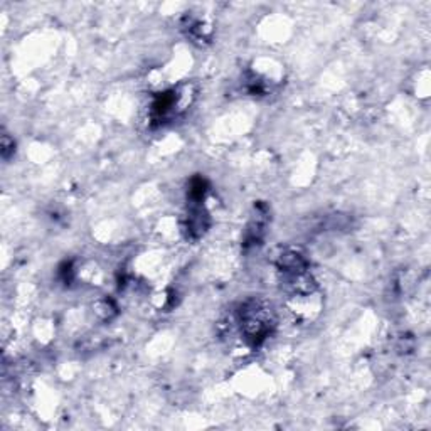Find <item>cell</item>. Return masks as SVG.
I'll list each match as a JSON object with an SVG mask.
<instances>
[{
    "label": "cell",
    "mask_w": 431,
    "mask_h": 431,
    "mask_svg": "<svg viewBox=\"0 0 431 431\" xmlns=\"http://www.w3.org/2000/svg\"><path fill=\"white\" fill-rule=\"evenodd\" d=\"M11 153H14V140L8 138L7 134H4L2 137V157L7 158L11 157Z\"/></svg>",
    "instance_id": "cell-2"
},
{
    "label": "cell",
    "mask_w": 431,
    "mask_h": 431,
    "mask_svg": "<svg viewBox=\"0 0 431 431\" xmlns=\"http://www.w3.org/2000/svg\"><path fill=\"white\" fill-rule=\"evenodd\" d=\"M240 325L244 341L252 346H258L268 337L273 327V314L263 302L249 300L240 310Z\"/></svg>",
    "instance_id": "cell-1"
}]
</instances>
